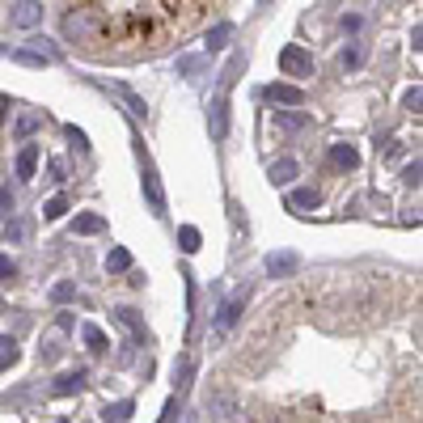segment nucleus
<instances>
[{"label": "nucleus", "instance_id": "nucleus-30", "mask_svg": "<svg viewBox=\"0 0 423 423\" xmlns=\"http://www.w3.org/2000/svg\"><path fill=\"white\" fill-rule=\"evenodd\" d=\"M13 271H17V267H13V258H8V254H0V280H8Z\"/></svg>", "mask_w": 423, "mask_h": 423}, {"label": "nucleus", "instance_id": "nucleus-7", "mask_svg": "<svg viewBox=\"0 0 423 423\" xmlns=\"http://www.w3.org/2000/svg\"><path fill=\"white\" fill-rule=\"evenodd\" d=\"M144 195H148V208L161 216L165 212V191H161V182H157V169L144 161Z\"/></svg>", "mask_w": 423, "mask_h": 423}, {"label": "nucleus", "instance_id": "nucleus-25", "mask_svg": "<svg viewBox=\"0 0 423 423\" xmlns=\"http://www.w3.org/2000/svg\"><path fill=\"white\" fill-rule=\"evenodd\" d=\"M72 297H76V288H72V284H68V280H64V284H55V288H51V301H55V305H68V301H72Z\"/></svg>", "mask_w": 423, "mask_h": 423}, {"label": "nucleus", "instance_id": "nucleus-15", "mask_svg": "<svg viewBox=\"0 0 423 423\" xmlns=\"http://www.w3.org/2000/svg\"><path fill=\"white\" fill-rule=\"evenodd\" d=\"M106 271H110V275H123V271H131V254H127L123 246H114V250L106 254Z\"/></svg>", "mask_w": 423, "mask_h": 423}, {"label": "nucleus", "instance_id": "nucleus-19", "mask_svg": "<svg viewBox=\"0 0 423 423\" xmlns=\"http://www.w3.org/2000/svg\"><path fill=\"white\" fill-rule=\"evenodd\" d=\"M81 339L89 343V352H106V335H102L97 326H89V322H85V326H81Z\"/></svg>", "mask_w": 423, "mask_h": 423}, {"label": "nucleus", "instance_id": "nucleus-32", "mask_svg": "<svg viewBox=\"0 0 423 423\" xmlns=\"http://www.w3.org/2000/svg\"><path fill=\"white\" fill-rule=\"evenodd\" d=\"M64 423H68V419H64Z\"/></svg>", "mask_w": 423, "mask_h": 423}, {"label": "nucleus", "instance_id": "nucleus-18", "mask_svg": "<svg viewBox=\"0 0 423 423\" xmlns=\"http://www.w3.org/2000/svg\"><path fill=\"white\" fill-rule=\"evenodd\" d=\"M114 93L127 102V110H131V114H140V119H144V110H148V106H144V97H140L136 89H127V85H114Z\"/></svg>", "mask_w": 423, "mask_h": 423}, {"label": "nucleus", "instance_id": "nucleus-6", "mask_svg": "<svg viewBox=\"0 0 423 423\" xmlns=\"http://www.w3.org/2000/svg\"><path fill=\"white\" fill-rule=\"evenodd\" d=\"M263 97H267V102H275V106H301V102H305L301 85H280V81H275V85H267V89H263Z\"/></svg>", "mask_w": 423, "mask_h": 423}, {"label": "nucleus", "instance_id": "nucleus-24", "mask_svg": "<svg viewBox=\"0 0 423 423\" xmlns=\"http://www.w3.org/2000/svg\"><path fill=\"white\" fill-rule=\"evenodd\" d=\"M131 411H136L131 403H114V407H106V419H114V423H127V419H131Z\"/></svg>", "mask_w": 423, "mask_h": 423}, {"label": "nucleus", "instance_id": "nucleus-20", "mask_svg": "<svg viewBox=\"0 0 423 423\" xmlns=\"http://www.w3.org/2000/svg\"><path fill=\"white\" fill-rule=\"evenodd\" d=\"M178 242H182L186 254H195V250H199V229H195V225H182V229H178Z\"/></svg>", "mask_w": 423, "mask_h": 423}, {"label": "nucleus", "instance_id": "nucleus-10", "mask_svg": "<svg viewBox=\"0 0 423 423\" xmlns=\"http://www.w3.org/2000/svg\"><path fill=\"white\" fill-rule=\"evenodd\" d=\"M330 165H335V169H356V165H360L356 144H335V148H330Z\"/></svg>", "mask_w": 423, "mask_h": 423}, {"label": "nucleus", "instance_id": "nucleus-27", "mask_svg": "<svg viewBox=\"0 0 423 423\" xmlns=\"http://www.w3.org/2000/svg\"><path fill=\"white\" fill-rule=\"evenodd\" d=\"M403 182H407V186H415V182H419V157H415V161L403 169Z\"/></svg>", "mask_w": 423, "mask_h": 423}, {"label": "nucleus", "instance_id": "nucleus-28", "mask_svg": "<svg viewBox=\"0 0 423 423\" xmlns=\"http://www.w3.org/2000/svg\"><path fill=\"white\" fill-rule=\"evenodd\" d=\"M64 131H68V140H72L76 148H89V140H85V131H81V127H64Z\"/></svg>", "mask_w": 423, "mask_h": 423}, {"label": "nucleus", "instance_id": "nucleus-1", "mask_svg": "<svg viewBox=\"0 0 423 423\" xmlns=\"http://www.w3.org/2000/svg\"><path fill=\"white\" fill-rule=\"evenodd\" d=\"M199 0H153V4H72L64 13V34L72 42H114V47H165L203 17Z\"/></svg>", "mask_w": 423, "mask_h": 423}, {"label": "nucleus", "instance_id": "nucleus-13", "mask_svg": "<svg viewBox=\"0 0 423 423\" xmlns=\"http://www.w3.org/2000/svg\"><path fill=\"white\" fill-rule=\"evenodd\" d=\"M81 237H93V233H102L106 229V216H97V212H85V216H76V225H72Z\"/></svg>", "mask_w": 423, "mask_h": 423}, {"label": "nucleus", "instance_id": "nucleus-5", "mask_svg": "<svg viewBox=\"0 0 423 423\" xmlns=\"http://www.w3.org/2000/svg\"><path fill=\"white\" fill-rule=\"evenodd\" d=\"M38 21H42V4H34V0L8 4V25H17V30H34Z\"/></svg>", "mask_w": 423, "mask_h": 423}, {"label": "nucleus", "instance_id": "nucleus-2", "mask_svg": "<svg viewBox=\"0 0 423 423\" xmlns=\"http://www.w3.org/2000/svg\"><path fill=\"white\" fill-rule=\"evenodd\" d=\"M280 72H284V76H297V81H305V76H314V55H309L305 47L288 42V47L280 51Z\"/></svg>", "mask_w": 423, "mask_h": 423}, {"label": "nucleus", "instance_id": "nucleus-9", "mask_svg": "<svg viewBox=\"0 0 423 423\" xmlns=\"http://www.w3.org/2000/svg\"><path fill=\"white\" fill-rule=\"evenodd\" d=\"M275 127L280 131H305L309 127V110H275Z\"/></svg>", "mask_w": 423, "mask_h": 423}, {"label": "nucleus", "instance_id": "nucleus-4", "mask_svg": "<svg viewBox=\"0 0 423 423\" xmlns=\"http://www.w3.org/2000/svg\"><path fill=\"white\" fill-rule=\"evenodd\" d=\"M246 297H250V292H246V288H237V292H233V297L220 305V318H216V335H229V330H233V322H237V318H242V309H246Z\"/></svg>", "mask_w": 423, "mask_h": 423}, {"label": "nucleus", "instance_id": "nucleus-22", "mask_svg": "<svg viewBox=\"0 0 423 423\" xmlns=\"http://www.w3.org/2000/svg\"><path fill=\"white\" fill-rule=\"evenodd\" d=\"M229 34H233V25H229V21H220V25H216V30L208 34V51H216V47H225V38H229Z\"/></svg>", "mask_w": 423, "mask_h": 423}, {"label": "nucleus", "instance_id": "nucleus-11", "mask_svg": "<svg viewBox=\"0 0 423 423\" xmlns=\"http://www.w3.org/2000/svg\"><path fill=\"white\" fill-rule=\"evenodd\" d=\"M13 169H17V178H34V169H38V144H21Z\"/></svg>", "mask_w": 423, "mask_h": 423}, {"label": "nucleus", "instance_id": "nucleus-14", "mask_svg": "<svg viewBox=\"0 0 423 423\" xmlns=\"http://www.w3.org/2000/svg\"><path fill=\"white\" fill-rule=\"evenodd\" d=\"M81 386H85V373H64V377H59L51 390H55V398H72Z\"/></svg>", "mask_w": 423, "mask_h": 423}, {"label": "nucleus", "instance_id": "nucleus-8", "mask_svg": "<svg viewBox=\"0 0 423 423\" xmlns=\"http://www.w3.org/2000/svg\"><path fill=\"white\" fill-rule=\"evenodd\" d=\"M297 174H301V165H297L292 157H280V161H271V169H267V178H271L275 186H292Z\"/></svg>", "mask_w": 423, "mask_h": 423}, {"label": "nucleus", "instance_id": "nucleus-16", "mask_svg": "<svg viewBox=\"0 0 423 423\" xmlns=\"http://www.w3.org/2000/svg\"><path fill=\"white\" fill-rule=\"evenodd\" d=\"M297 271V254H267V275H288Z\"/></svg>", "mask_w": 423, "mask_h": 423}, {"label": "nucleus", "instance_id": "nucleus-29", "mask_svg": "<svg viewBox=\"0 0 423 423\" xmlns=\"http://www.w3.org/2000/svg\"><path fill=\"white\" fill-rule=\"evenodd\" d=\"M403 102H407V110H419V102H423L419 85H415V89H407V97H403Z\"/></svg>", "mask_w": 423, "mask_h": 423}, {"label": "nucleus", "instance_id": "nucleus-12", "mask_svg": "<svg viewBox=\"0 0 423 423\" xmlns=\"http://www.w3.org/2000/svg\"><path fill=\"white\" fill-rule=\"evenodd\" d=\"M318 203H322V199H318V191H314V186H301V191H292V195H288V208H292V212H314Z\"/></svg>", "mask_w": 423, "mask_h": 423}, {"label": "nucleus", "instance_id": "nucleus-31", "mask_svg": "<svg viewBox=\"0 0 423 423\" xmlns=\"http://www.w3.org/2000/svg\"><path fill=\"white\" fill-rule=\"evenodd\" d=\"M21 237H25V229H21V225H13V229L4 233V246H8V242H21Z\"/></svg>", "mask_w": 423, "mask_h": 423}, {"label": "nucleus", "instance_id": "nucleus-3", "mask_svg": "<svg viewBox=\"0 0 423 423\" xmlns=\"http://www.w3.org/2000/svg\"><path fill=\"white\" fill-rule=\"evenodd\" d=\"M208 415L216 423H237V398L229 394V390H216V394H208Z\"/></svg>", "mask_w": 423, "mask_h": 423}, {"label": "nucleus", "instance_id": "nucleus-23", "mask_svg": "<svg viewBox=\"0 0 423 423\" xmlns=\"http://www.w3.org/2000/svg\"><path fill=\"white\" fill-rule=\"evenodd\" d=\"M38 123H42V119H38V114H17V123H13V131H17V136H21V140H25V136H30V131H34V127H38Z\"/></svg>", "mask_w": 423, "mask_h": 423}, {"label": "nucleus", "instance_id": "nucleus-26", "mask_svg": "<svg viewBox=\"0 0 423 423\" xmlns=\"http://www.w3.org/2000/svg\"><path fill=\"white\" fill-rule=\"evenodd\" d=\"M360 59H364V51H360V47L343 51V68H360Z\"/></svg>", "mask_w": 423, "mask_h": 423}, {"label": "nucleus", "instance_id": "nucleus-17", "mask_svg": "<svg viewBox=\"0 0 423 423\" xmlns=\"http://www.w3.org/2000/svg\"><path fill=\"white\" fill-rule=\"evenodd\" d=\"M17 360H21V347H17V339L0 335V369H13Z\"/></svg>", "mask_w": 423, "mask_h": 423}, {"label": "nucleus", "instance_id": "nucleus-21", "mask_svg": "<svg viewBox=\"0 0 423 423\" xmlns=\"http://www.w3.org/2000/svg\"><path fill=\"white\" fill-rule=\"evenodd\" d=\"M64 212H68V199H64V195H55V199L42 203V216H47V220H59Z\"/></svg>", "mask_w": 423, "mask_h": 423}]
</instances>
